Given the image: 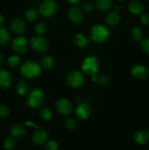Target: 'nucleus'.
Wrapping results in <instances>:
<instances>
[{
	"mask_svg": "<svg viewBox=\"0 0 149 150\" xmlns=\"http://www.w3.org/2000/svg\"><path fill=\"white\" fill-rule=\"evenodd\" d=\"M20 71L22 76L26 79H36L40 75L41 67L37 62L29 60L22 64Z\"/></svg>",
	"mask_w": 149,
	"mask_h": 150,
	"instance_id": "obj_1",
	"label": "nucleus"
},
{
	"mask_svg": "<svg viewBox=\"0 0 149 150\" xmlns=\"http://www.w3.org/2000/svg\"><path fill=\"white\" fill-rule=\"evenodd\" d=\"M82 70L86 75L93 77V80L96 81V74L99 71V60L94 56H89L86 57L82 63Z\"/></svg>",
	"mask_w": 149,
	"mask_h": 150,
	"instance_id": "obj_2",
	"label": "nucleus"
},
{
	"mask_svg": "<svg viewBox=\"0 0 149 150\" xmlns=\"http://www.w3.org/2000/svg\"><path fill=\"white\" fill-rule=\"evenodd\" d=\"M45 92L39 88H35L29 92L26 97V104L34 108H39L45 102Z\"/></svg>",
	"mask_w": 149,
	"mask_h": 150,
	"instance_id": "obj_3",
	"label": "nucleus"
},
{
	"mask_svg": "<svg viewBox=\"0 0 149 150\" xmlns=\"http://www.w3.org/2000/svg\"><path fill=\"white\" fill-rule=\"evenodd\" d=\"M110 32L106 26L97 24L93 26L90 31V38L93 42L102 43L110 37Z\"/></svg>",
	"mask_w": 149,
	"mask_h": 150,
	"instance_id": "obj_4",
	"label": "nucleus"
},
{
	"mask_svg": "<svg viewBox=\"0 0 149 150\" xmlns=\"http://www.w3.org/2000/svg\"><path fill=\"white\" fill-rule=\"evenodd\" d=\"M57 4L55 0H43L39 7V12L43 17L49 18L55 14Z\"/></svg>",
	"mask_w": 149,
	"mask_h": 150,
	"instance_id": "obj_5",
	"label": "nucleus"
},
{
	"mask_svg": "<svg viewBox=\"0 0 149 150\" xmlns=\"http://www.w3.org/2000/svg\"><path fill=\"white\" fill-rule=\"evenodd\" d=\"M29 44L32 49L39 53L46 52L49 47L46 38L42 36H34L32 38L29 40Z\"/></svg>",
	"mask_w": 149,
	"mask_h": 150,
	"instance_id": "obj_6",
	"label": "nucleus"
},
{
	"mask_svg": "<svg viewBox=\"0 0 149 150\" xmlns=\"http://www.w3.org/2000/svg\"><path fill=\"white\" fill-rule=\"evenodd\" d=\"M67 83L72 88L80 87L84 83V76L80 72L73 71L67 76Z\"/></svg>",
	"mask_w": 149,
	"mask_h": 150,
	"instance_id": "obj_7",
	"label": "nucleus"
},
{
	"mask_svg": "<svg viewBox=\"0 0 149 150\" xmlns=\"http://www.w3.org/2000/svg\"><path fill=\"white\" fill-rule=\"evenodd\" d=\"M56 108L57 111L64 116L69 115L73 110L72 103L66 98H61L58 100L56 103Z\"/></svg>",
	"mask_w": 149,
	"mask_h": 150,
	"instance_id": "obj_8",
	"label": "nucleus"
},
{
	"mask_svg": "<svg viewBox=\"0 0 149 150\" xmlns=\"http://www.w3.org/2000/svg\"><path fill=\"white\" fill-rule=\"evenodd\" d=\"M28 46V42L26 38L23 36L15 38L12 43V48L13 51L17 54H24L26 51Z\"/></svg>",
	"mask_w": 149,
	"mask_h": 150,
	"instance_id": "obj_9",
	"label": "nucleus"
},
{
	"mask_svg": "<svg viewBox=\"0 0 149 150\" xmlns=\"http://www.w3.org/2000/svg\"><path fill=\"white\" fill-rule=\"evenodd\" d=\"M91 112V108L87 103H80L76 108V117L80 120H85L88 119Z\"/></svg>",
	"mask_w": 149,
	"mask_h": 150,
	"instance_id": "obj_10",
	"label": "nucleus"
},
{
	"mask_svg": "<svg viewBox=\"0 0 149 150\" xmlns=\"http://www.w3.org/2000/svg\"><path fill=\"white\" fill-rule=\"evenodd\" d=\"M69 18L74 23H80L83 20V13L79 7H72L68 12Z\"/></svg>",
	"mask_w": 149,
	"mask_h": 150,
	"instance_id": "obj_11",
	"label": "nucleus"
},
{
	"mask_svg": "<svg viewBox=\"0 0 149 150\" xmlns=\"http://www.w3.org/2000/svg\"><path fill=\"white\" fill-rule=\"evenodd\" d=\"M10 27L12 32H14L15 34H17V35H20V34L23 33L25 32L26 26L23 20L19 18H15L10 22Z\"/></svg>",
	"mask_w": 149,
	"mask_h": 150,
	"instance_id": "obj_12",
	"label": "nucleus"
},
{
	"mask_svg": "<svg viewBox=\"0 0 149 150\" xmlns=\"http://www.w3.org/2000/svg\"><path fill=\"white\" fill-rule=\"evenodd\" d=\"M48 133L45 130H38L32 136V142L37 145H42L48 139Z\"/></svg>",
	"mask_w": 149,
	"mask_h": 150,
	"instance_id": "obj_13",
	"label": "nucleus"
},
{
	"mask_svg": "<svg viewBox=\"0 0 149 150\" xmlns=\"http://www.w3.org/2000/svg\"><path fill=\"white\" fill-rule=\"evenodd\" d=\"M131 75L134 77L139 79H145L148 76V70L144 66L140 64H136L131 67Z\"/></svg>",
	"mask_w": 149,
	"mask_h": 150,
	"instance_id": "obj_14",
	"label": "nucleus"
},
{
	"mask_svg": "<svg viewBox=\"0 0 149 150\" xmlns=\"http://www.w3.org/2000/svg\"><path fill=\"white\" fill-rule=\"evenodd\" d=\"M12 76L8 71L0 70V87L7 88L12 83Z\"/></svg>",
	"mask_w": 149,
	"mask_h": 150,
	"instance_id": "obj_15",
	"label": "nucleus"
},
{
	"mask_svg": "<svg viewBox=\"0 0 149 150\" xmlns=\"http://www.w3.org/2000/svg\"><path fill=\"white\" fill-rule=\"evenodd\" d=\"M134 142L139 144H145L149 142V132L145 130H139L134 134Z\"/></svg>",
	"mask_w": 149,
	"mask_h": 150,
	"instance_id": "obj_16",
	"label": "nucleus"
},
{
	"mask_svg": "<svg viewBox=\"0 0 149 150\" xmlns=\"http://www.w3.org/2000/svg\"><path fill=\"white\" fill-rule=\"evenodd\" d=\"M128 9L130 13L134 15L141 14L144 12L145 7L140 1H132L129 4Z\"/></svg>",
	"mask_w": 149,
	"mask_h": 150,
	"instance_id": "obj_17",
	"label": "nucleus"
},
{
	"mask_svg": "<svg viewBox=\"0 0 149 150\" xmlns=\"http://www.w3.org/2000/svg\"><path fill=\"white\" fill-rule=\"evenodd\" d=\"M26 127L22 125H15L13 126L11 130H10V133H11L12 136L17 138V139L23 137L26 135Z\"/></svg>",
	"mask_w": 149,
	"mask_h": 150,
	"instance_id": "obj_18",
	"label": "nucleus"
},
{
	"mask_svg": "<svg viewBox=\"0 0 149 150\" xmlns=\"http://www.w3.org/2000/svg\"><path fill=\"white\" fill-rule=\"evenodd\" d=\"M120 19H121V16H120V13L116 10H114V11L110 12L106 16L107 23L108 25H110V26L116 25L120 21Z\"/></svg>",
	"mask_w": 149,
	"mask_h": 150,
	"instance_id": "obj_19",
	"label": "nucleus"
},
{
	"mask_svg": "<svg viewBox=\"0 0 149 150\" xmlns=\"http://www.w3.org/2000/svg\"><path fill=\"white\" fill-rule=\"evenodd\" d=\"M94 6L101 11H107L112 6V0H95Z\"/></svg>",
	"mask_w": 149,
	"mask_h": 150,
	"instance_id": "obj_20",
	"label": "nucleus"
},
{
	"mask_svg": "<svg viewBox=\"0 0 149 150\" xmlns=\"http://www.w3.org/2000/svg\"><path fill=\"white\" fill-rule=\"evenodd\" d=\"M73 42L77 46L80 47V48H84L87 46L89 41H88L87 38L83 34H77L73 38Z\"/></svg>",
	"mask_w": 149,
	"mask_h": 150,
	"instance_id": "obj_21",
	"label": "nucleus"
},
{
	"mask_svg": "<svg viewBox=\"0 0 149 150\" xmlns=\"http://www.w3.org/2000/svg\"><path fill=\"white\" fill-rule=\"evenodd\" d=\"M10 38L11 36L9 31L4 27L0 28V45H4L8 44L10 41Z\"/></svg>",
	"mask_w": 149,
	"mask_h": 150,
	"instance_id": "obj_22",
	"label": "nucleus"
},
{
	"mask_svg": "<svg viewBox=\"0 0 149 150\" xmlns=\"http://www.w3.org/2000/svg\"><path fill=\"white\" fill-rule=\"evenodd\" d=\"M53 59L50 56H45V57H42V59H41V65H42V68L46 70H49L52 69L53 67Z\"/></svg>",
	"mask_w": 149,
	"mask_h": 150,
	"instance_id": "obj_23",
	"label": "nucleus"
},
{
	"mask_svg": "<svg viewBox=\"0 0 149 150\" xmlns=\"http://www.w3.org/2000/svg\"><path fill=\"white\" fill-rule=\"evenodd\" d=\"M16 90L20 95H24L28 91V83L25 81L20 80L16 85Z\"/></svg>",
	"mask_w": 149,
	"mask_h": 150,
	"instance_id": "obj_24",
	"label": "nucleus"
},
{
	"mask_svg": "<svg viewBox=\"0 0 149 150\" xmlns=\"http://www.w3.org/2000/svg\"><path fill=\"white\" fill-rule=\"evenodd\" d=\"M41 118L44 120H50L53 117V111L49 108H44L39 112Z\"/></svg>",
	"mask_w": 149,
	"mask_h": 150,
	"instance_id": "obj_25",
	"label": "nucleus"
},
{
	"mask_svg": "<svg viewBox=\"0 0 149 150\" xmlns=\"http://www.w3.org/2000/svg\"><path fill=\"white\" fill-rule=\"evenodd\" d=\"M20 62V58L18 56H11L7 59V64L10 67H16Z\"/></svg>",
	"mask_w": 149,
	"mask_h": 150,
	"instance_id": "obj_26",
	"label": "nucleus"
},
{
	"mask_svg": "<svg viewBox=\"0 0 149 150\" xmlns=\"http://www.w3.org/2000/svg\"><path fill=\"white\" fill-rule=\"evenodd\" d=\"M4 146L7 150H13L15 147V142L12 137H7L4 143Z\"/></svg>",
	"mask_w": 149,
	"mask_h": 150,
	"instance_id": "obj_27",
	"label": "nucleus"
},
{
	"mask_svg": "<svg viewBox=\"0 0 149 150\" xmlns=\"http://www.w3.org/2000/svg\"><path fill=\"white\" fill-rule=\"evenodd\" d=\"M37 18V12L35 9L31 8L26 11V18L29 21H33Z\"/></svg>",
	"mask_w": 149,
	"mask_h": 150,
	"instance_id": "obj_28",
	"label": "nucleus"
},
{
	"mask_svg": "<svg viewBox=\"0 0 149 150\" xmlns=\"http://www.w3.org/2000/svg\"><path fill=\"white\" fill-rule=\"evenodd\" d=\"M131 36H132L133 39L134 40L139 41L141 40L142 37H143V32H142V30L140 28L134 27L131 30Z\"/></svg>",
	"mask_w": 149,
	"mask_h": 150,
	"instance_id": "obj_29",
	"label": "nucleus"
},
{
	"mask_svg": "<svg viewBox=\"0 0 149 150\" xmlns=\"http://www.w3.org/2000/svg\"><path fill=\"white\" fill-rule=\"evenodd\" d=\"M65 125L69 130H74L76 127L77 123L76 121L72 118H67L65 120Z\"/></svg>",
	"mask_w": 149,
	"mask_h": 150,
	"instance_id": "obj_30",
	"label": "nucleus"
},
{
	"mask_svg": "<svg viewBox=\"0 0 149 150\" xmlns=\"http://www.w3.org/2000/svg\"><path fill=\"white\" fill-rule=\"evenodd\" d=\"M45 31H46V25H45V23L40 22V23H38L35 26V32L39 34V35H42V34L45 33Z\"/></svg>",
	"mask_w": 149,
	"mask_h": 150,
	"instance_id": "obj_31",
	"label": "nucleus"
},
{
	"mask_svg": "<svg viewBox=\"0 0 149 150\" xmlns=\"http://www.w3.org/2000/svg\"><path fill=\"white\" fill-rule=\"evenodd\" d=\"M140 48L145 53L149 54V38H145L141 41Z\"/></svg>",
	"mask_w": 149,
	"mask_h": 150,
	"instance_id": "obj_32",
	"label": "nucleus"
},
{
	"mask_svg": "<svg viewBox=\"0 0 149 150\" xmlns=\"http://www.w3.org/2000/svg\"><path fill=\"white\" fill-rule=\"evenodd\" d=\"M46 150H57L58 149V144L53 140L49 141L46 144Z\"/></svg>",
	"mask_w": 149,
	"mask_h": 150,
	"instance_id": "obj_33",
	"label": "nucleus"
},
{
	"mask_svg": "<svg viewBox=\"0 0 149 150\" xmlns=\"http://www.w3.org/2000/svg\"><path fill=\"white\" fill-rule=\"evenodd\" d=\"M82 9L85 13H90L93 10V4L90 1L85 2L82 6Z\"/></svg>",
	"mask_w": 149,
	"mask_h": 150,
	"instance_id": "obj_34",
	"label": "nucleus"
},
{
	"mask_svg": "<svg viewBox=\"0 0 149 150\" xmlns=\"http://www.w3.org/2000/svg\"><path fill=\"white\" fill-rule=\"evenodd\" d=\"M9 110L6 106L0 105V117H5L8 115Z\"/></svg>",
	"mask_w": 149,
	"mask_h": 150,
	"instance_id": "obj_35",
	"label": "nucleus"
},
{
	"mask_svg": "<svg viewBox=\"0 0 149 150\" xmlns=\"http://www.w3.org/2000/svg\"><path fill=\"white\" fill-rule=\"evenodd\" d=\"M141 22L145 25H149V14L148 13H144L140 17Z\"/></svg>",
	"mask_w": 149,
	"mask_h": 150,
	"instance_id": "obj_36",
	"label": "nucleus"
},
{
	"mask_svg": "<svg viewBox=\"0 0 149 150\" xmlns=\"http://www.w3.org/2000/svg\"><path fill=\"white\" fill-rule=\"evenodd\" d=\"M67 1L72 4H79V3H80L82 0H67Z\"/></svg>",
	"mask_w": 149,
	"mask_h": 150,
	"instance_id": "obj_37",
	"label": "nucleus"
},
{
	"mask_svg": "<svg viewBox=\"0 0 149 150\" xmlns=\"http://www.w3.org/2000/svg\"><path fill=\"white\" fill-rule=\"evenodd\" d=\"M4 56L2 54H0V67L3 65L4 64Z\"/></svg>",
	"mask_w": 149,
	"mask_h": 150,
	"instance_id": "obj_38",
	"label": "nucleus"
},
{
	"mask_svg": "<svg viewBox=\"0 0 149 150\" xmlns=\"http://www.w3.org/2000/svg\"><path fill=\"white\" fill-rule=\"evenodd\" d=\"M4 23V18L1 14H0V26L3 25Z\"/></svg>",
	"mask_w": 149,
	"mask_h": 150,
	"instance_id": "obj_39",
	"label": "nucleus"
},
{
	"mask_svg": "<svg viewBox=\"0 0 149 150\" xmlns=\"http://www.w3.org/2000/svg\"><path fill=\"white\" fill-rule=\"evenodd\" d=\"M118 1H126V0H118Z\"/></svg>",
	"mask_w": 149,
	"mask_h": 150,
	"instance_id": "obj_40",
	"label": "nucleus"
},
{
	"mask_svg": "<svg viewBox=\"0 0 149 150\" xmlns=\"http://www.w3.org/2000/svg\"><path fill=\"white\" fill-rule=\"evenodd\" d=\"M148 132H149V130H148Z\"/></svg>",
	"mask_w": 149,
	"mask_h": 150,
	"instance_id": "obj_41",
	"label": "nucleus"
}]
</instances>
